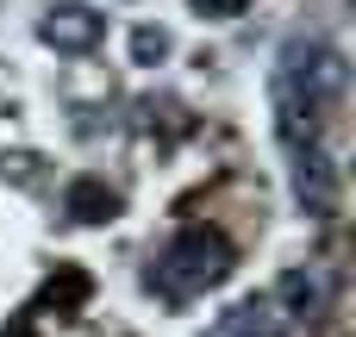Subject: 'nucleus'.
I'll return each instance as SVG.
<instances>
[{"label":"nucleus","instance_id":"1","mask_svg":"<svg viewBox=\"0 0 356 337\" xmlns=\"http://www.w3.org/2000/svg\"><path fill=\"white\" fill-rule=\"evenodd\" d=\"M344 106V50L325 31H294L275 56V131L294 156V200L313 219L338 213V156L325 150V131Z\"/></svg>","mask_w":356,"mask_h":337},{"label":"nucleus","instance_id":"2","mask_svg":"<svg viewBox=\"0 0 356 337\" xmlns=\"http://www.w3.org/2000/svg\"><path fill=\"white\" fill-rule=\"evenodd\" d=\"M225 263H232L225 238H213V231L188 225V231H181V238H169V244H163V256L150 263V288H156L163 300H194V294H207V288L225 275Z\"/></svg>","mask_w":356,"mask_h":337},{"label":"nucleus","instance_id":"3","mask_svg":"<svg viewBox=\"0 0 356 337\" xmlns=\"http://www.w3.org/2000/svg\"><path fill=\"white\" fill-rule=\"evenodd\" d=\"M269 300L282 306V319H288V325H300V319H319V313H325V269H313V263L288 269V275L275 281V294H269Z\"/></svg>","mask_w":356,"mask_h":337},{"label":"nucleus","instance_id":"4","mask_svg":"<svg viewBox=\"0 0 356 337\" xmlns=\"http://www.w3.org/2000/svg\"><path fill=\"white\" fill-rule=\"evenodd\" d=\"M44 44H56V50H69V56L94 50V44H100V13H88V6H56V13L44 19Z\"/></svg>","mask_w":356,"mask_h":337},{"label":"nucleus","instance_id":"5","mask_svg":"<svg viewBox=\"0 0 356 337\" xmlns=\"http://www.w3.org/2000/svg\"><path fill=\"white\" fill-rule=\"evenodd\" d=\"M288 331H294V325L282 319V306H275L269 294H263V300H244V306L219 325V337H288Z\"/></svg>","mask_w":356,"mask_h":337},{"label":"nucleus","instance_id":"6","mask_svg":"<svg viewBox=\"0 0 356 337\" xmlns=\"http://www.w3.org/2000/svg\"><path fill=\"white\" fill-rule=\"evenodd\" d=\"M88 213H113V194H106L100 181H75V188H69V219L88 225Z\"/></svg>","mask_w":356,"mask_h":337},{"label":"nucleus","instance_id":"7","mask_svg":"<svg viewBox=\"0 0 356 337\" xmlns=\"http://www.w3.org/2000/svg\"><path fill=\"white\" fill-rule=\"evenodd\" d=\"M207 19H232V13H244V0H194Z\"/></svg>","mask_w":356,"mask_h":337},{"label":"nucleus","instance_id":"8","mask_svg":"<svg viewBox=\"0 0 356 337\" xmlns=\"http://www.w3.org/2000/svg\"><path fill=\"white\" fill-rule=\"evenodd\" d=\"M163 50H169L163 31H138V56H163Z\"/></svg>","mask_w":356,"mask_h":337}]
</instances>
